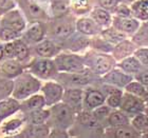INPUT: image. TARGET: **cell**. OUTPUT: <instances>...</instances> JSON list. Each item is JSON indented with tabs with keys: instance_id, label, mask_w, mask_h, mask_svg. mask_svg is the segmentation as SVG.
<instances>
[{
	"instance_id": "obj_51",
	"label": "cell",
	"mask_w": 148,
	"mask_h": 138,
	"mask_svg": "<svg viewBox=\"0 0 148 138\" xmlns=\"http://www.w3.org/2000/svg\"><path fill=\"white\" fill-rule=\"evenodd\" d=\"M3 56H4V50H3V46H0V60L2 59Z\"/></svg>"
},
{
	"instance_id": "obj_16",
	"label": "cell",
	"mask_w": 148,
	"mask_h": 138,
	"mask_svg": "<svg viewBox=\"0 0 148 138\" xmlns=\"http://www.w3.org/2000/svg\"><path fill=\"white\" fill-rule=\"evenodd\" d=\"M1 27H8V28L14 29L16 31L21 32L25 29V23L18 11H9L3 16L1 20Z\"/></svg>"
},
{
	"instance_id": "obj_31",
	"label": "cell",
	"mask_w": 148,
	"mask_h": 138,
	"mask_svg": "<svg viewBox=\"0 0 148 138\" xmlns=\"http://www.w3.org/2000/svg\"><path fill=\"white\" fill-rule=\"evenodd\" d=\"M124 90L126 92L138 96V97H141L143 99H145L146 94H147V86H144L142 82H140L139 80H136V78H133L129 83H127Z\"/></svg>"
},
{
	"instance_id": "obj_25",
	"label": "cell",
	"mask_w": 148,
	"mask_h": 138,
	"mask_svg": "<svg viewBox=\"0 0 148 138\" xmlns=\"http://www.w3.org/2000/svg\"><path fill=\"white\" fill-rule=\"evenodd\" d=\"M110 90H107V96H106V104L109 105L111 109H119L123 98V90L116 86L108 84Z\"/></svg>"
},
{
	"instance_id": "obj_18",
	"label": "cell",
	"mask_w": 148,
	"mask_h": 138,
	"mask_svg": "<svg viewBox=\"0 0 148 138\" xmlns=\"http://www.w3.org/2000/svg\"><path fill=\"white\" fill-rule=\"evenodd\" d=\"M76 30L84 35H97L101 34L102 27L92 18H80L76 21Z\"/></svg>"
},
{
	"instance_id": "obj_42",
	"label": "cell",
	"mask_w": 148,
	"mask_h": 138,
	"mask_svg": "<svg viewBox=\"0 0 148 138\" xmlns=\"http://www.w3.org/2000/svg\"><path fill=\"white\" fill-rule=\"evenodd\" d=\"M133 55L142 63L143 67L148 68V46H141L134 50Z\"/></svg>"
},
{
	"instance_id": "obj_28",
	"label": "cell",
	"mask_w": 148,
	"mask_h": 138,
	"mask_svg": "<svg viewBox=\"0 0 148 138\" xmlns=\"http://www.w3.org/2000/svg\"><path fill=\"white\" fill-rule=\"evenodd\" d=\"M131 13L139 20L147 21L148 20V0H136L131 3Z\"/></svg>"
},
{
	"instance_id": "obj_46",
	"label": "cell",
	"mask_w": 148,
	"mask_h": 138,
	"mask_svg": "<svg viewBox=\"0 0 148 138\" xmlns=\"http://www.w3.org/2000/svg\"><path fill=\"white\" fill-rule=\"evenodd\" d=\"M15 6L13 0H0V15L5 14Z\"/></svg>"
},
{
	"instance_id": "obj_52",
	"label": "cell",
	"mask_w": 148,
	"mask_h": 138,
	"mask_svg": "<svg viewBox=\"0 0 148 138\" xmlns=\"http://www.w3.org/2000/svg\"><path fill=\"white\" fill-rule=\"evenodd\" d=\"M124 3H133V2H136V0H122Z\"/></svg>"
},
{
	"instance_id": "obj_30",
	"label": "cell",
	"mask_w": 148,
	"mask_h": 138,
	"mask_svg": "<svg viewBox=\"0 0 148 138\" xmlns=\"http://www.w3.org/2000/svg\"><path fill=\"white\" fill-rule=\"evenodd\" d=\"M101 36L105 40H107L108 42H110L111 44H117L119 42L126 39L127 35L123 34L114 27H108L104 31L101 32Z\"/></svg>"
},
{
	"instance_id": "obj_5",
	"label": "cell",
	"mask_w": 148,
	"mask_h": 138,
	"mask_svg": "<svg viewBox=\"0 0 148 138\" xmlns=\"http://www.w3.org/2000/svg\"><path fill=\"white\" fill-rule=\"evenodd\" d=\"M58 72H79L85 68V60L80 56L75 54H57L54 58Z\"/></svg>"
},
{
	"instance_id": "obj_47",
	"label": "cell",
	"mask_w": 148,
	"mask_h": 138,
	"mask_svg": "<svg viewBox=\"0 0 148 138\" xmlns=\"http://www.w3.org/2000/svg\"><path fill=\"white\" fill-rule=\"evenodd\" d=\"M134 78H136V80H139L140 82H142L144 86H146L148 88V70L147 69L140 71L139 73L134 75Z\"/></svg>"
},
{
	"instance_id": "obj_27",
	"label": "cell",
	"mask_w": 148,
	"mask_h": 138,
	"mask_svg": "<svg viewBox=\"0 0 148 138\" xmlns=\"http://www.w3.org/2000/svg\"><path fill=\"white\" fill-rule=\"evenodd\" d=\"M108 123L109 126H126V124H130L131 120H130L129 115L125 113L123 110H115L112 111L109 114L108 117Z\"/></svg>"
},
{
	"instance_id": "obj_10",
	"label": "cell",
	"mask_w": 148,
	"mask_h": 138,
	"mask_svg": "<svg viewBox=\"0 0 148 138\" xmlns=\"http://www.w3.org/2000/svg\"><path fill=\"white\" fill-rule=\"evenodd\" d=\"M134 77L131 74H128L126 72H124L122 69L113 68L112 70H110L108 73H106L105 75H103V80L104 82H106L107 84L110 86H116L120 89H123L126 86L127 83H129Z\"/></svg>"
},
{
	"instance_id": "obj_21",
	"label": "cell",
	"mask_w": 148,
	"mask_h": 138,
	"mask_svg": "<svg viewBox=\"0 0 148 138\" xmlns=\"http://www.w3.org/2000/svg\"><path fill=\"white\" fill-rule=\"evenodd\" d=\"M35 51L40 57L45 58H51L53 56H56L58 54L59 49L55 43L50 40H41L35 48Z\"/></svg>"
},
{
	"instance_id": "obj_38",
	"label": "cell",
	"mask_w": 148,
	"mask_h": 138,
	"mask_svg": "<svg viewBox=\"0 0 148 138\" xmlns=\"http://www.w3.org/2000/svg\"><path fill=\"white\" fill-rule=\"evenodd\" d=\"M14 46H15V57L19 61L25 60L29 56V48L22 40L15 39L14 41Z\"/></svg>"
},
{
	"instance_id": "obj_36",
	"label": "cell",
	"mask_w": 148,
	"mask_h": 138,
	"mask_svg": "<svg viewBox=\"0 0 148 138\" xmlns=\"http://www.w3.org/2000/svg\"><path fill=\"white\" fill-rule=\"evenodd\" d=\"M14 91V81L11 78L0 76V100L8 98Z\"/></svg>"
},
{
	"instance_id": "obj_29",
	"label": "cell",
	"mask_w": 148,
	"mask_h": 138,
	"mask_svg": "<svg viewBox=\"0 0 148 138\" xmlns=\"http://www.w3.org/2000/svg\"><path fill=\"white\" fill-rule=\"evenodd\" d=\"M112 136L116 138H136L141 137L142 135L132 126L126 124L121 126H112Z\"/></svg>"
},
{
	"instance_id": "obj_2",
	"label": "cell",
	"mask_w": 148,
	"mask_h": 138,
	"mask_svg": "<svg viewBox=\"0 0 148 138\" xmlns=\"http://www.w3.org/2000/svg\"><path fill=\"white\" fill-rule=\"evenodd\" d=\"M75 111L65 102L53 104L50 109V117L48 121L55 126V129L66 130L70 128L75 120Z\"/></svg>"
},
{
	"instance_id": "obj_13",
	"label": "cell",
	"mask_w": 148,
	"mask_h": 138,
	"mask_svg": "<svg viewBox=\"0 0 148 138\" xmlns=\"http://www.w3.org/2000/svg\"><path fill=\"white\" fill-rule=\"evenodd\" d=\"M139 20L132 17H119L114 16L112 18V27L122 32L125 35H133L140 27Z\"/></svg>"
},
{
	"instance_id": "obj_14",
	"label": "cell",
	"mask_w": 148,
	"mask_h": 138,
	"mask_svg": "<svg viewBox=\"0 0 148 138\" xmlns=\"http://www.w3.org/2000/svg\"><path fill=\"white\" fill-rule=\"evenodd\" d=\"M22 11L25 16L32 21H43L48 19V16L39 5H37L33 0H18Z\"/></svg>"
},
{
	"instance_id": "obj_39",
	"label": "cell",
	"mask_w": 148,
	"mask_h": 138,
	"mask_svg": "<svg viewBox=\"0 0 148 138\" xmlns=\"http://www.w3.org/2000/svg\"><path fill=\"white\" fill-rule=\"evenodd\" d=\"M67 41L69 42V49L72 50V51H78V50H82L84 49L85 46H88V39H87L86 37L84 36H75L73 38H67Z\"/></svg>"
},
{
	"instance_id": "obj_15",
	"label": "cell",
	"mask_w": 148,
	"mask_h": 138,
	"mask_svg": "<svg viewBox=\"0 0 148 138\" xmlns=\"http://www.w3.org/2000/svg\"><path fill=\"white\" fill-rule=\"evenodd\" d=\"M106 102L105 94L96 89H89L84 95V107L85 110L92 111L95 107L102 105Z\"/></svg>"
},
{
	"instance_id": "obj_48",
	"label": "cell",
	"mask_w": 148,
	"mask_h": 138,
	"mask_svg": "<svg viewBox=\"0 0 148 138\" xmlns=\"http://www.w3.org/2000/svg\"><path fill=\"white\" fill-rule=\"evenodd\" d=\"M4 50V56L8 58L12 59L15 57V46H14V42H9L6 43L5 46H3Z\"/></svg>"
},
{
	"instance_id": "obj_49",
	"label": "cell",
	"mask_w": 148,
	"mask_h": 138,
	"mask_svg": "<svg viewBox=\"0 0 148 138\" xmlns=\"http://www.w3.org/2000/svg\"><path fill=\"white\" fill-rule=\"evenodd\" d=\"M99 4L102 7L106 10H114L115 6L119 4L120 0H99Z\"/></svg>"
},
{
	"instance_id": "obj_41",
	"label": "cell",
	"mask_w": 148,
	"mask_h": 138,
	"mask_svg": "<svg viewBox=\"0 0 148 138\" xmlns=\"http://www.w3.org/2000/svg\"><path fill=\"white\" fill-rule=\"evenodd\" d=\"M110 109L111 107H109V105H107V104H102V105L95 107L94 110H92V112H93V114L95 115L96 118H97L101 122H103L105 119L108 120L109 114L111 113Z\"/></svg>"
},
{
	"instance_id": "obj_12",
	"label": "cell",
	"mask_w": 148,
	"mask_h": 138,
	"mask_svg": "<svg viewBox=\"0 0 148 138\" xmlns=\"http://www.w3.org/2000/svg\"><path fill=\"white\" fill-rule=\"evenodd\" d=\"M84 95H85V92L82 89L69 88L64 93L62 102L68 104L75 112H80L84 107Z\"/></svg>"
},
{
	"instance_id": "obj_4",
	"label": "cell",
	"mask_w": 148,
	"mask_h": 138,
	"mask_svg": "<svg viewBox=\"0 0 148 138\" xmlns=\"http://www.w3.org/2000/svg\"><path fill=\"white\" fill-rule=\"evenodd\" d=\"M85 65L90 67V70L95 75H105L109 71L112 70L115 65V60L113 56L106 53H94L88 55V59H84Z\"/></svg>"
},
{
	"instance_id": "obj_37",
	"label": "cell",
	"mask_w": 148,
	"mask_h": 138,
	"mask_svg": "<svg viewBox=\"0 0 148 138\" xmlns=\"http://www.w3.org/2000/svg\"><path fill=\"white\" fill-rule=\"evenodd\" d=\"M22 120L21 119H11L10 121L5 122L1 126L0 132L5 135H14L15 133H17L22 126Z\"/></svg>"
},
{
	"instance_id": "obj_43",
	"label": "cell",
	"mask_w": 148,
	"mask_h": 138,
	"mask_svg": "<svg viewBox=\"0 0 148 138\" xmlns=\"http://www.w3.org/2000/svg\"><path fill=\"white\" fill-rule=\"evenodd\" d=\"M90 0H73L72 1V7L78 14H84L88 12L91 7Z\"/></svg>"
},
{
	"instance_id": "obj_35",
	"label": "cell",
	"mask_w": 148,
	"mask_h": 138,
	"mask_svg": "<svg viewBox=\"0 0 148 138\" xmlns=\"http://www.w3.org/2000/svg\"><path fill=\"white\" fill-rule=\"evenodd\" d=\"M130 124L140 133H145L148 129V116L144 112L132 116Z\"/></svg>"
},
{
	"instance_id": "obj_22",
	"label": "cell",
	"mask_w": 148,
	"mask_h": 138,
	"mask_svg": "<svg viewBox=\"0 0 148 138\" xmlns=\"http://www.w3.org/2000/svg\"><path fill=\"white\" fill-rule=\"evenodd\" d=\"M2 72V76L6 78H16L22 73V65H20L19 60L10 59L3 62L0 68Z\"/></svg>"
},
{
	"instance_id": "obj_50",
	"label": "cell",
	"mask_w": 148,
	"mask_h": 138,
	"mask_svg": "<svg viewBox=\"0 0 148 138\" xmlns=\"http://www.w3.org/2000/svg\"><path fill=\"white\" fill-rule=\"evenodd\" d=\"M51 137H68V134H66V132L62 129H55L51 134Z\"/></svg>"
},
{
	"instance_id": "obj_17",
	"label": "cell",
	"mask_w": 148,
	"mask_h": 138,
	"mask_svg": "<svg viewBox=\"0 0 148 138\" xmlns=\"http://www.w3.org/2000/svg\"><path fill=\"white\" fill-rule=\"evenodd\" d=\"M134 50H136V43L128 39H125L115 44V46L112 49V53L114 58L120 61L128 56L133 55Z\"/></svg>"
},
{
	"instance_id": "obj_3",
	"label": "cell",
	"mask_w": 148,
	"mask_h": 138,
	"mask_svg": "<svg viewBox=\"0 0 148 138\" xmlns=\"http://www.w3.org/2000/svg\"><path fill=\"white\" fill-rule=\"evenodd\" d=\"M76 28V22L74 23L73 17L66 14L57 16L51 23L48 25V32L51 36L55 37L57 39L66 40L71 37Z\"/></svg>"
},
{
	"instance_id": "obj_8",
	"label": "cell",
	"mask_w": 148,
	"mask_h": 138,
	"mask_svg": "<svg viewBox=\"0 0 148 138\" xmlns=\"http://www.w3.org/2000/svg\"><path fill=\"white\" fill-rule=\"evenodd\" d=\"M146 102L141 97H138L136 95H132L128 92H124L122 102H121L120 109L123 110L128 115H136L139 113H143L145 110Z\"/></svg>"
},
{
	"instance_id": "obj_9",
	"label": "cell",
	"mask_w": 148,
	"mask_h": 138,
	"mask_svg": "<svg viewBox=\"0 0 148 138\" xmlns=\"http://www.w3.org/2000/svg\"><path fill=\"white\" fill-rule=\"evenodd\" d=\"M43 97L46 100V105L52 107L53 104L58 103L60 100H62L65 89L64 86L58 82L54 81H48L41 86Z\"/></svg>"
},
{
	"instance_id": "obj_6",
	"label": "cell",
	"mask_w": 148,
	"mask_h": 138,
	"mask_svg": "<svg viewBox=\"0 0 148 138\" xmlns=\"http://www.w3.org/2000/svg\"><path fill=\"white\" fill-rule=\"evenodd\" d=\"M29 71L41 79H50L53 77L55 78L56 75L58 74V70L54 60L45 57L35 59L29 67Z\"/></svg>"
},
{
	"instance_id": "obj_45",
	"label": "cell",
	"mask_w": 148,
	"mask_h": 138,
	"mask_svg": "<svg viewBox=\"0 0 148 138\" xmlns=\"http://www.w3.org/2000/svg\"><path fill=\"white\" fill-rule=\"evenodd\" d=\"M115 16H119V17H131L132 13H131V9L128 7V6L124 3V4H117L115 6Z\"/></svg>"
},
{
	"instance_id": "obj_40",
	"label": "cell",
	"mask_w": 148,
	"mask_h": 138,
	"mask_svg": "<svg viewBox=\"0 0 148 138\" xmlns=\"http://www.w3.org/2000/svg\"><path fill=\"white\" fill-rule=\"evenodd\" d=\"M19 36H20V32L16 31L14 29L8 28V27H1L0 28V38L4 41L15 40Z\"/></svg>"
},
{
	"instance_id": "obj_33",
	"label": "cell",
	"mask_w": 148,
	"mask_h": 138,
	"mask_svg": "<svg viewBox=\"0 0 148 138\" xmlns=\"http://www.w3.org/2000/svg\"><path fill=\"white\" fill-rule=\"evenodd\" d=\"M132 41L141 46H148V20L140 24L139 29L132 35Z\"/></svg>"
},
{
	"instance_id": "obj_44",
	"label": "cell",
	"mask_w": 148,
	"mask_h": 138,
	"mask_svg": "<svg viewBox=\"0 0 148 138\" xmlns=\"http://www.w3.org/2000/svg\"><path fill=\"white\" fill-rule=\"evenodd\" d=\"M111 46H112V44H111L110 42H108L107 40L104 39L102 36H101V38H97V39H95L94 41H93V46H94V49H99L104 53L110 51Z\"/></svg>"
},
{
	"instance_id": "obj_24",
	"label": "cell",
	"mask_w": 148,
	"mask_h": 138,
	"mask_svg": "<svg viewBox=\"0 0 148 138\" xmlns=\"http://www.w3.org/2000/svg\"><path fill=\"white\" fill-rule=\"evenodd\" d=\"M91 18L102 28H108L112 24V17L110 13L104 7H94L91 12Z\"/></svg>"
},
{
	"instance_id": "obj_1",
	"label": "cell",
	"mask_w": 148,
	"mask_h": 138,
	"mask_svg": "<svg viewBox=\"0 0 148 138\" xmlns=\"http://www.w3.org/2000/svg\"><path fill=\"white\" fill-rule=\"evenodd\" d=\"M39 89L40 81L37 79L36 76L31 72H22L19 76L16 77V80L14 81V91L12 95L17 100H25V98L35 94Z\"/></svg>"
},
{
	"instance_id": "obj_23",
	"label": "cell",
	"mask_w": 148,
	"mask_h": 138,
	"mask_svg": "<svg viewBox=\"0 0 148 138\" xmlns=\"http://www.w3.org/2000/svg\"><path fill=\"white\" fill-rule=\"evenodd\" d=\"M45 105H46V100H45L43 95L33 94L22 101V103L20 104V109L27 113V112L37 110V109H42Z\"/></svg>"
},
{
	"instance_id": "obj_20",
	"label": "cell",
	"mask_w": 148,
	"mask_h": 138,
	"mask_svg": "<svg viewBox=\"0 0 148 138\" xmlns=\"http://www.w3.org/2000/svg\"><path fill=\"white\" fill-rule=\"evenodd\" d=\"M117 67L122 69L124 72L131 74V75H136V74L139 73L140 71L143 70L142 63L136 59V57L134 55L128 56L126 58L120 60L117 62Z\"/></svg>"
},
{
	"instance_id": "obj_55",
	"label": "cell",
	"mask_w": 148,
	"mask_h": 138,
	"mask_svg": "<svg viewBox=\"0 0 148 138\" xmlns=\"http://www.w3.org/2000/svg\"><path fill=\"white\" fill-rule=\"evenodd\" d=\"M145 133H148V129H147V131H146V132Z\"/></svg>"
},
{
	"instance_id": "obj_26",
	"label": "cell",
	"mask_w": 148,
	"mask_h": 138,
	"mask_svg": "<svg viewBox=\"0 0 148 138\" xmlns=\"http://www.w3.org/2000/svg\"><path fill=\"white\" fill-rule=\"evenodd\" d=\"M50 117V110L37 109L25 113V119L30 124H41L48 121Z\"/></svg>"
},
{
	"instance_id": "obj_11",
	"label": "cell",
	"mask_w": 148,
	"mask_h": 138,
	"mask_svg": "<svg viewBox=\"0 0 148 138\" xmlns=\"http://www.w3.org/2000/svg\"><path fill=\"white\" fill-rule=\"evenodd\" d=\"M76 121L82 128L91 132H101L102 131V122L99 121L93 114L92 111L84 110L78 112Z\"/></svg>"
},
{
	"instance_id": "obj_53",
	"label": "cell",
	"mask_w": 148,
	"mask_h": 138,
	"mask_svg": "<svg viewBox=\"0 0 148 138\" xmlns=\"http://www.w3.org/2000/svg\"><path fill=\"white\" fill-rule=\"evenodd\" d=\"M144 113L146 114L148 116V103H146V107H145V110H144Z\"/></svg>"
},
{
	"instance_id": "obj_54",
	"label": "cell",
	"mask_w": 148,
	"mask_h": 138,
	"mask_svg": "<svg viewBox=\"0 0 148 138\" xmlns=\"http://www.w3.org/2000/svg\"><path fill=\"white\" fill-rule=\"evenodd\" d=\"M144 100H145L146 103H148V88H147V94H146V97H145V99H144Z\"/></svg>"
},
{
	"instance_id": "obj_34",
	"label": "cell",
	"mask_w": 148,
	"mask_h": 138,
	"mask_svg": "<svg viewBox=\"0 0 148 138\" xmlns=\"http://www.w3.org/2000/svg\"><path fill=\"white\" fill-rule=\"evenodd\" d=\"M27 134L23 136H29V137H47L49 136L50 130L49 126L41 123V124H30L27 131H25Z\"/></svg>"
},
{
	"instance_id": "obj_32",
	"label": "cell",
	"mask_w": 148,
	"mask_h": 138,
	"mask_svg": "<svg viewBox=\"0 0 148 138\" xmlns=\"http://www.w3.org/2000/svg\"><path fill=\"white\" fill-rule=\"evenodd\" d=\"M46 34V28L41 22H37L25 33V37L31 42H40Z\"/></svg>"
},
{
	"instance_id": "obj_7",
	"label": "cell",
	"mask_w": 148,
	"mask_h": 138,
	"mask_svg": "<svg viewBox=\"0 0 148 138\" xmlns=\"http://www.w3.org/2000/svg\"><path fill=\"white\" fill-rule=\"evenodd\" d=\"M92 74H94L92 71L88 69H84L79 72H73V73H67L62 72L56 75V79L62 81L67 86H87L91 82L92 80Z\"/></svg>"
},
{
	"instance_id": "obj_19",
	"label": "cell",
	"mask_w": 148,
	"mask_h": 138,
	"mask_svg": "<svg viewBox=\"0 0 148 138\" xmlns=\"http://www.w3.org/2000/svg\"><path fill=\"white\" fill-rule=\"evenodd\" d=\"M20 110V103L16 98H5L0 100V121Z\"/></svg>"
}]
</instances>
